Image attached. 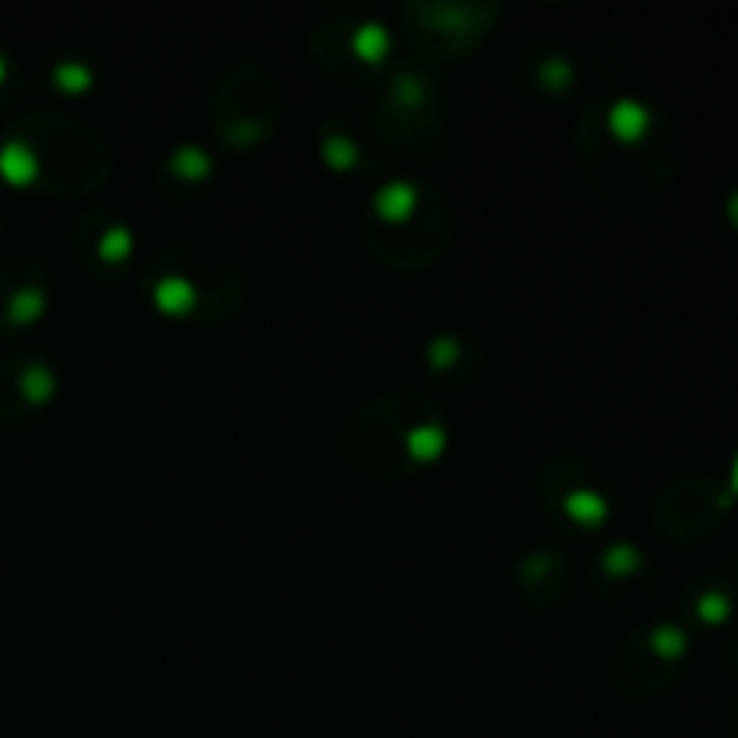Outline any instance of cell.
Returning <instances> with one entry per match:
<instances>
[{"mask_svg":"<svg viewBox=\"0 0 738 738\" xmlns=\"http://www.w3.org/2000/svg\"><path fill=\"white\" fill-rule=\"evenodd\" d=\"M652 648H656L659 656L674 659L684 652V630L681 627H656L652 630Z\"/></svg>","mask_w":738,"mask_h":738,"instance_id":"9a60e30c","label":"cell"},{"mask_svg":"<svg viewBox=\"0 0 738 738\" xmlns=\"http://www.w3.org/2000/svg\"><path fill=\"white\" fill-rule=\"evenodd\" d=\"M540 76L548 80V87L562 90L569 80H573V69H569V62H562V58H548V62H544V69H540Z\"/></svg>","mask_w":738,"mask_h":738,"instance_id":"ac0fdd59","label":"cell"},{"mask_svg":"<svg viewBox=\"0 0 738 738\" xmlns=\"http://www.w3.org/2000/svg\"><path fill=\"white\" fill-rule=\"evenodd\" d=\"M414 202H418V191H414L407 180H386L375 195L378 216H386V220H404L414 209Z\"/></svg>","mask_w":738,"mask_h":738,"instance_id":"277c9868","label":"cell"},{"mask_svg":"<svg viewBox=\"0 0 738 738\" xmlns=\"http://www.w3.org/2000/svg\"><path fill=\"white\" fill-rule=\"evenodd\" d=\"M4 72H8V65H4V58H0V80H4Z\"/></svg>","mask_w":738,"mask_h":738,"instance_id":"7402d4cb","label":"cell"},{"mask_svg":"<svg viewBox=\"0 0 738 738\" xmlns=\"http://www.w3.org/2000/svg\"><path fill=\"white\" fill-rule=\"evenodd\" d=\"M602 562L612 576H627L630 569L638 566V548H634V544H612V548L605 551Z\"/></svg>","mask_w":738,"mask_h":738,"instance_id":"5bb4252c","label":"cell"},{"mask_svg":"<svg viewBox=\"0 0 738 738\" xmlns=\"http://www.w3.org/2000/svg\"><path fill=\"white\" fill-rule=\"evenodd\" d=\"M731 486L738 490V454H735V468H731Z\"/></svg>","mask_w":738,"mask_h":738,"instance_id":"44dd1931","label":"cell"},{"mask_svg":"<svg viewBox=\"0 0 738 738\" xmlns=\"http://www.w3.org/2000/svg\"><path fill=\"white\" fill-rule=\"evenodd\" d=\"M728 609H731V602H728V594H720V591H706L699 598V616L702 620H724V616H728Z\"/></svg>","mask_w":738,"mask_h":738,"instance_id":"e0dca14e","label":"cell"},{"mask_svg":"<svg viewBox=\"0 0 738 738\" xmlns=\"http://www.w3.org/2000/svg\"><path fill=\"white\" fill-rule=\"evenodd\" d=\"M353 51H357L364 62H378V58H386L389 29L382 26V22H364V26H357V33H353Z\"/></svg>","mask_w":738,"mask_h":738,"instance_id":"52a82bcc","label":"cell"},{"mask_svg":"<svg viewBox=\"0 0 738 738\" xmlns=\"http://www.w3.org/2000/svg\"><path fill=\"white\" fill-rule=\"evenodd\" d=\"M36 170H40V162H36V152L29 144L8 141L0 148V173H4V180H11V184H29V180L36 177Z\"/></svg>","mask_w":738,"mask_h":738,"instance_id":"3957f363","label":"cell"},{"mask_svg":"<svg viewBox=\"0 0 738 738\" xmlns=\"http://www.w3.org/2000/svg\"><path fill=\"white\" fill-rule=\"evenodd\" d=\"M324 159H328L332 170H350L353 162H357V144H353L350 137L332 134L324 141Z\"/></svg>","mask_w":738,"mask_h":738,"instance_id":"7c38bea8","label":"cell"},{"mask_svg":"<svg viewBox=\"0 0 738 738\" xmlns=\"http://www.w3.org/2000/svg\"><path fill=\"white\" fill-rule=\"evenodd\" d=\"M22 393L33 400V404H44L47 396L54 393V371L44 364H33V368L22 375Z\"/></svg>","mask_w":738,"mask_h":738,"instance_id":"8fae6325","label":"cell"},{"mask_svg":"<svg viewBox=\"0 0 738 738\" xmlns=\"http://www.w3.org/2000/svg\"><path fill=\"white\" fill-rule=\"evenodd\" d=\"M728 213H731V220H735V224H738V191H735V195H731V202H728Z\"/></svg>","mask_w":738,"mask_h":738,"instance_id":"ffe728a7","label":"cell"},{"mask_svg":"<svg viewBox=\"0 0 738 738\" xmlns=\"http://www.w3.org/2000/svg\"><path fill=\"white\" fill-rule=\"evenodd\" d=\"M396 94H400L404 101H418V98H422V90H418V83H414V80H400V83H396Z\"/></svg>","mask_w":738,"mask_h":738,"instance_id":"d6986e66","label":"cell"},{"mask_svg":"<svg viewBox=\"0 0 738 738\" xmlns=\"http://www.w3.org/2000/svg\"><path fill=\"white\" fill-rule=\"evenodd\" d=\"M443 447H447V432H443V425H436V422L414 425V429L407 432V450H411V458H418V461L440 458Z\"/></svg>","mask_w":738,"mask_h":738,"instance_id":"5b68a950","label":"cell"},{"mask_svg":"<svg viewBox=\"0 0 738 738\" xmlns=\"http://www.w3.org/2000/svg\"><path fill=\"white\" fill-rule=\"evenodd\" d=\"M90 80H94V72H90V65H83V62H62L58 69H54V83H58L62 90H72V94H76V90H87Z\"/></svg>","mask_w":738,"mask_h":738,"instance_id":"4fadbf2b","label":"cell"},{"mask_svg":"<svg viewBox=\"0 0 738 738\" xmlns=\"http://www.w3.org/2000/svg\"><path fill=\"white\" fill-rule=\"evenodd\" d=\"M609 130L620 137V141H638V137L648 130V108L641 105V101H634V98L612 101Z\"/></svg>","mask_w":738,"mask_h":738,"instance_id":"6da1fadb","label":"cell"},{"mask_svg":"<svg viewBox=\"0 0 738 738\" xmlns=\"http://www.w3.org/2000/svg\"><path fill=\"white\" fill-rule=\"evenodd\" d=\"M44 292H40V288H18L15 296H11V303H8V314L15 317V321H22V324H29V321H36V317L44 314Z\"/></svg>","mask_w":738,"mask_h":738,"instance_id":"30bf717a","label":"cell"},{"mask_svg":"<svg viewBox=\"0 0 738 738\" xmlns=\"http://www.w3.org/2000/svg\"><path fill=\"white\" fill-rule=\"evenodd\" d=\"M173 173L184 180H206L209 173H213V159H209L198 144H184V148H177L170 159Z\"/></svg>","mask_w":738,"mask_h":738,"instance_id":"ba28073f","label":"cell"},{"mask_svg":"<svg viewBox=\"0 0 738 738\" xmlns=\"http://www.w3.org/2000/svg\"><path fill=\"white\" fill-rule=\"evenodd\" d=\"M195 303H198L195 285L188 278L166 274V278L155 281V306H159L162 314H188Z\"/></svg>","mask_w":738,"mask_h":738,"instance_id":"7a4b0ae2","label":"cell"},{"mask_svg":"<svg viewBox=\"0 0 738 738\" xmlns=\"http://www.w3.org/2000/svg\"><path fill=\"white\" fill-rule=\"evenodd\" d=\"M425 353H429V360L436 368H450V364L461 357V346L454 335H440V339H432V346Z\"/></svg>","mask_w":738,"mask_h":738,"instance_id":"2e32d148","label":"cell"},{"mask_svg":"<svg viewBox=\"0 0 738 738\" xmlns=\"http://www.w3.org/2000/svg\"><path fill=\"white\" fill-rule=\"evenodd\" d=\"M98 252H101V260H108V263H123L126 256L134 252V234H130V227H123V224L108 227V231L101 234Z\"/></svg>","mask_w":738,"mask_h":738,"instance_id":"9c48e42d","label":"cell"},{"mask_svg":"<svg viewBox=\"0 0 738 738\" xmlns=\"http://www.w3.org/2000/svg\"><path fill=\"white\" fill-rule=\"evenodd\" d=\"M605 512H609V501H605L598 490H573V494L566 497V515L576 522H584V526L602 522Z\"/></svg>","mask_w":738,"mask_h":738,"instance_id":"8992f818","label":"cell"}]
</instances>
